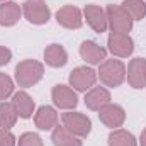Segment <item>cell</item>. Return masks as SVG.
I'll return each mask as SVG.
<instances>
[{
    "mask_svg": "<svg viewBox=\"0 0 146 146\" xmlns=\"http://www.w3.org/2000/svg\"><path fill=\"white\" fill-rule=\"evenodd\" d=\"M121 7L131 15L133 21H141L146 15V3L143 0H126Z\"/></svg>",
    "mask_w": 146,
    "mask_h": 146,
    "instance_id": "22",
    "label": "cell"
},
{
    "mask_svg": "<svg viewBox=\"0 0 146 146\" xmlns=\"http://www.w3.org/2000/svg\"><path fill=\"white\" fill-rule=\"evenodd\" d=\"M44 61L53 68H61L68 63V53L60 44H49L44 49Z\"/></svg>",
    "mask_w": 146,
    "mask_h": 146,
    "instance_id": "16",
    "label": "cell"
},
{
    "mask_svg": "<svg viewBox=\"0 0 146 146\" xmlns=\"http://www.w3.org/2000/svg\"><path fill=\"white\" fill-rule=\"evenodd\" d=\"M109 146H138V141L131 133L124 129H115L109 134Z\"/></svg>",
    "mask_w": 146,
    "mask_h": 146,
    "instance_id": "21",
    "label": "cell"
},
{
    "mask_svg": "<svg viewBox=\"0 0 146 146\" xmlns=\"http://www.w3.org/2000/svg\"><path fill=\"white\" fill-rule=\"evenodd\" d=\"M14 92V82L9 75L0 73V100H7Z\"/></svg>",
    "mask_w": 146,
    "mask_h": 146,
    "instance_id": "23",
    "label": "cell"
},
{
    "mask_svg": "<svg viewBox=\"0 0 146 146\" xmlns=\"http://www.w3.org/2000/svg\"><path fill=\"white\" fill-rule=\"evenodd\" d=\"M97 82V73L88 66H78L70 73V85L78 92H85Z\"/></svg>",
    "mask_w": 146,
    "mask_h": 146,
    "instance_id": "6",
    "label": "cell"
},
{
    "mask_svg": "<svg viewBox=\"0 0 146 146\" xmlns=\"http://www.w3.org/2000/svg\"><path fill=\"white\" fill-rule=\"evenodd\" d=\"M99 119L102 124H106L107 127H121L126 121V112L121 106L115 104H107L99 110Z\"/></svg>",
    "mask_w": 146,
    "mask_h": 146,
    "instance_id": "10",
    "label": "cell"
},
{
    "mask_svg": "<svg viewBox=\"0 0 146 146\" xmlns=\"http://www.w3.org/2000/svg\"><path fill=\"white\" fill-rule=\"evenodd\" d=\"M51 141L54 146H82V141L78 136H75L70 133L65 126H56L53 134H51Z\"/></svg>",
    "mask_w": 146,
    "mask_h": 146,
    "instance_id": "19",
    "label": "cell"
},
{
    "mask_svg": "<svg viewBox=\"0 0 146 146\" xmlns=\"http://www.w3.org/2000/svg\"><path fill=\"white\" fill-rule=\"evenodd\" d=\"M107 104H110V94L104 87H94L85 95V106L90 110H100Z\"/></svg>",
    "mask_w": 146,
    "mask_h": 146,
    "instance_id": "15",
    "label": "cell"
},
{
    "mask_svg": "<svg viewBox=\"0 0 146 146\" xmlns=\"http://www.w3.org/2000/svg\"><path fill=\"white\" fill-rule=\"evenodd\" d=\"M17 112L14 109V106H12V102L9 104V102H2L0 104V127L2 129H10V127H14V124L17 122Z\"/></svg>",
    "mask_w": 146,
    "mask_h": 146,
    "instance_id": "20",
    "label": "cell"
},
{
    "mask_svg": "<svg viewBox=\"0 0 146 146\" xmlns=\"http://www.w3.org/2000/svg\"><path fill=\"white\" fill-rule=\"evenodd\" d=\"M99 78H100V82L106 87H110V88L119 87L124 82V78H126V66H124V63L119 61V60H104L100 63Z\"/></svg>",
    "mask_w": 146,
    "mask_h": 146,
    "instance_id": "2",
    "label": "cell"
},
{
    "mask_svg": "<svg viewBox=\"0 0 146 146\" xmlns=\"http://www.w3.org/2000/svg\"><path fill=\"white\" fill-rule=\"evenodd\" d=\"M56 22L66 29H80L83 24L82 12L75 5H65L56 12Z\"/></svg>",
    "mask_w": 146,
    "mask_h": 146,
    "instance_id": "8",
    "label": "cell"
},
{
    "mask_svg": "<svg viewBox=\"0 0 146 146\" xmlns=\"http://www.w3.org/2000/svg\"><path fill=\"white\" fill-rule=\"evenodd\" d=\"M139 145H141V146H146V127H145V131L141 133V138H139Z\"/></svg>",
    "mask_w": 146,
    "mask_h": 146,
    "instance_id": "27",
    "label": "cell"
},
{
    "mask_svg": "<svg viewBox=\"0 0 146 146\" xmlns=\"http://www.w3.org/2000/svg\"><path fill=\"white\" fill-rule=\"evenodd\" d=\"M51 97H53L54 106L60 107V109H75L76 104H78L76 94L73 92V88L66 87V85H56V87H53Z\"/></svg>",
    "mask_w": 146,
    "mask_h": 146,
    "instance_id": "11",
    "label": "cell"
},
{
    "mask_svg": "<svg viewBox=\"0 0 146 146\" xmlns=\"http://www.w3.org/2000/svg\"><path fill=\"white\" fill-rule=\"evenodd\" d=\"M107 46H109L110 53L114 56H119V58H127L134 51V42L129 37V34L112 33L109 36V39H107Z\"/></svg>",
    "mask_w": 146,
    "mask_h": 146,
    "instance_id": "7",
    "label": "cell"
},
{
    "mask_svg": "<svg viewBox=\"0 0 146 146\" xmlns=\"http://www.w3.org/2000/svg\"><path fill=\"white\" fill-rule=\"evenodd\" d=\"M83 14H85V19H87L88 26H90L95 33L102 34V33L107 31V27H109V26H107V14H106V10H104L102 7L90 3V5L85 7Z\"/></svg>",
    "mask_w": 146,
    "mask_h": 146,
    "instance_id": "9",
    "label": "cell"
},
{
    "mask_svg": "<svg viewBox=\"0 0 146 146\" xmlns=\"http://www.w3.org/2000/svg\"><path fill=\"white\" fill-rule=\"evenodd\" d=\"M80 56L90 65H100L106 60L107 51L94 41H83L80 46Z\"/></svg>",
    "mask_w": 146,
    "mask_h": 146,
    "instance_id": "13",
    "label": "cell"
},
{
    "mask_svg": "<svg viewBox=\"0 0 146 146\" xmlns=\"http://www.w3.org/2000/svg\"><path fill=\"white\" fill-rule=\"evenodd\" d=\"M10 60H12V51L5 46H0V66L7 65Z\"/></svg>",
    "mask_w": 146,
    "mask_h": 146,
    "instance_id": "26",
    "label": "cell"
},
{
    "mask_svg": "<svg viewBox=\"0 0 146 146\" xmlns=\"http://www.w3.org/2000/svg\"><path fill=\"white\" fill-rule=\"evenodd\" d=\"M17 146H42V139L36 133H24L19 138V145Z\"/></svg>",
    "mask_w": 146,
    "mask_h": 146,
    "instance_id": "24",
    "label": "cell"
},
{
    "mask_svg": "<svg viewBox=\"0 0 146 146\" xmlns=\"http://www.w3.org/2000/svg\"><path fill=\"white\" fill-rule=\"evenodd\" d=\"M44 66L36 60H24L15 66V82L19 87H33L42 78Z\"/></svg>",
    "mask_w": 146,
    "mask_h": 146,
    "instance_id": "1",
    "label": "cell"
},
{
    "mask_svg": "<svg viewBox=\"0 0 146 146\" xmlns=\"http://www.w3.org/2000/svg\"><path fill=\"white\" fill-rule=\"evenodd\" d=\"M106 14H107V26L112 33L127 34L133 29V19L121 5H109L106 9Z\"/></svg>",
    "mask_w": 146,
    "mask_h": 146,
    "instance_id": "3",
    "label": "cell"
},
{
    "mask_svg": "<svg viewBox=\"0 0 146 146\" xmlns=\"http://www.w3.org/2000/svg\"><path fill=\"white\" fill-rule=\"evenodd\" d=\"M12 106L17 112V115L22 117V119H29L33 115V112H34V107H36L34 100L26 92H17L14 95V99H12Z\"/></svg>",
    "mask_w": 146,
    "mask_h": 146,
    "instance_id": "18",
    "label": "cell"
},
{
    "mask_svg": "<svg viewBox=\"0 0 146 146\" xmlns=\"http://www.w3.org/2000/svg\"><path fill=\"white\" fill-rule=\"evenodd\" d=\"M22 14V7L15 2H3L0 3V26L3 27H10L14 24H17V21L21 19Z\"/></svg>",
    "mask_w": 146,
    "mask_h": 146,
    "instance_id": "17",
    "label": "cell"
},
{
    "mask_svg": "<svg viewBox=\"0 0 146 146\" xmlns=\"http://www.w3.org/2000/svg\"><path fill=\"white\" fill-rule=\"evenodd\" d=\"M22 14L34 26L46 24L51 17V10L44 0H26L22 3Z\"/></svg>",
    "mask_w": 146,
    "mask_h": 146,
    "instance_id": "4",
    "label": "cell"
},
{
    "mask_svg": "<svg viewBox=\"0 0 146 146\" xmlns=\"http://www.w3.org/2000/svg\"><path fill=\"white\" fill-rule=\"evenodd\" d=\"M0 146H15V136L9 129H0Z\"/></svg>",
    "mask_w": 146,
    "mask_h": 146,
    "instance_id": "25",
    "label": "cell"
},
{
    "mask_svg": "<svg viewBox=\"0 0 146 146\" xmlns=\"http://www.w3.org/2000/svg\"><path fill=\"white\" fill-rule=\"evenodd\" d=\"M63 126L78 138H87L92 131V121L82 112H65L61 115Z\"/></svg>",
    "mask_w": 146,
    "mask_h": 146,
    "instance_id": "5",
    "label": "cell"
},
{
    "mask_svg": "<svg viewBox=\"0 0 146 146\" xmlns=\"http://www.w3.org/2000/svg\"><path fill=\"white\" fill-rule=\"evenodd\" d=\"M34 122H36V127L41 131H49L53 127H56V122H58V114L56 110L53 109L51 106H41L37 109L36 115H34Z\"/></svg>",
    "mask_w": 146,
    "mask_h": 146,
    "instance_id": "14",
    "label": "cell"
},
{
    "mask_svg": "<svg viewBox=\"0 0 146 146\" xmlns=\"http://www.w3.org/2000/svg\"><path fill=\"white\" fill-rule=\"evenodd\" d=\"M0 2H3V0H0Z\"/></svg>",
    "mask_w": 146,
    "mask_h": 146,
    "instance_id": "28",
    "label": "cell"
},
{
    "mask_svg": "<svg viewBox=\"0 0 146 146\" xmlns=\"http://www.w3.org/2000/svg\"><path fill=\"white\" fill-rule=\"evenodd\" d=\"M127 82L133 88H145L146 87V60L134 58L127 66Z\"/></svg>",
    "mask_w": 146,
    "mask_h": 146,
    "instance_id": "12",
    "label": "cell"
}]
</instances>
